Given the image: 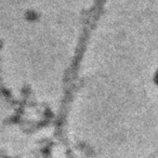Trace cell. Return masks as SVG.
<instances>
[{
	"instance_id": "1",
	"label": "cell",
	"mask_w": 158,
	"mask_h": 158,
	"mask_svg": "<svg viewBox=\"0 0 158 158\" xmlns=\"http://www.w3.org/2000/svg\"><path fill=\"white\" fill-rule=\"evenodd\" d=\"M155 80H156V84L158 85V75H157V76L155 77Z\"/></svg>"
}]
</instances>
